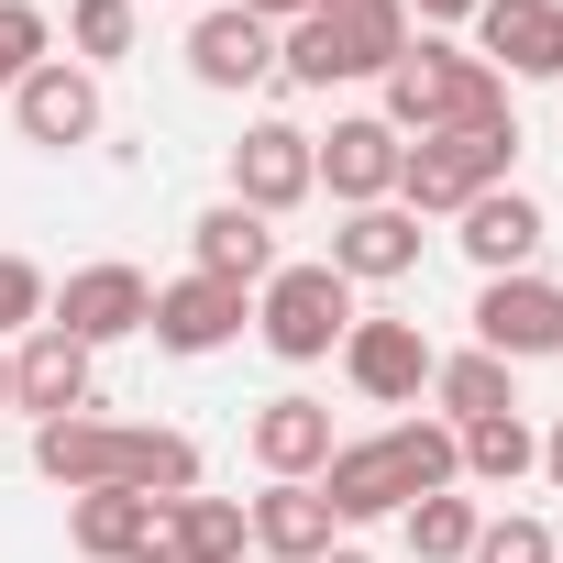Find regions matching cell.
Wrapping results in <instances>:
<instances>
[{"instance_id": "277c9868", "label": "cell", "mask_w": 563, "mask_h": 563, "mask_svg": "<svg viewBox=\"0 0 563 563\" xmlns=\"http://www.w3.org/2000/svg\"><path fill=\"white\" fill-rule=\"evenodd\" d=\"M409 56V0H321L276 34V78L288 89H343V78H387Z\"/></svg>"}, {"instance_id": "6da1fadb", "label": "cell", "mask_w": 563, "mask_h": 563, "mask_svg": "<svg viewBox=\"0 0 563 563\" xmlns=\"http://www.w3.org/2000/svg\"><path fill=\"white\" fill-rule=\"evenodd\" d=\"M34 464H45V486H67V497H100V486H122V497H199V442L188 431H144V420H45L34 431Z\"/></svg>"}, {"instance_id": "44dd1931", "label": "cell", "mask_w": 563, "mask_h": 563, "mask_svg": "<svg viewBox=\"0 0 563 563\" xmlns=\"http://www.w3.org/2000/svg\"><path fill=\"white\" fill-rule=\"evenodd\" d=\"M155 530H166V497H67V552L78 563H155Z\"/></svg>"}, {"instance_id": "cb8c5ba5", "label": "cell", "mask_w": 563, "mask_h": 563, "mask_svg": "<svg viewBox=\"0 0 563 563\" xmlns=\"http://www.w3.org/2000/svg\"><path fill=\"white\" fill-rule=\"evenodd\" d=\"M254 530H243V497H166V530H155V563H243Z\"/></svg>"}, {"instance_id": "d6a6232c", "label": "cell", "mask_w": 563, "mask_h": 563, "mask_svg": "<svg viewBox=\"0 0 563 563\" xmlns=\"http://www.w3.org/2000/svg\"><path fill=\"white\" fill-rule=\"evenodd\" d=\"M541 475H552V497H563V420L541 431Z\"/></svg>"}, {"instance_id": "4dcf8cb0", "label": "cell", "mask_w": 563, "mask_h": 563, "mask_svg": "<svg viewBox=\"0 0 563 563\" xmlns=\"http://www.w3.org/2000/svg\"><path fill=\"white\" fill-rule=\"evenodd\" d=\"M486 0H409V34H453V23H475Z\"/></svg>"}, {"instance_id": "5b68a950", "label": "cell", "mask_w": 563, "mask_h": 563, "mask_svg": "<svg viewBox=\"0 0 563 563\" xmlns=\"http://www.w3.org/2000/svg\"><path fill=\"white\" fill-rule=\"evenodd\" d=\"M254 332H265L276 365H332L343 332H354V288H343L332 265H276L265 288H254Z\"/></svg>"}, {"instance_id": "52a82bcc", "label": "cell", "mask_w": 563, "mask_h": 563, "mask_svg": "<svg viewBox=\"0 0 563 563\" xmlns=\"http://www.w3.org/2000/svg\"><path fill=\"white\" fill-rule=\"evenodd\" d=\"M45 321L67 332V343H133L144 321H155V276L144 265H122V254H100V265H67V288L45 299Z\"/></svg>"}, {"instance_id": "8992f818", "label": "cell", "mask_w": 563, "mask_h": 563, "mask_svg": "<svg viewBox=\"0 0 563 563\" xmlns=\"http://www.w3.org/2000/svg\"><path fill=\"white\" fill-rule=\"evenodd\" d=\"M508 166H519V133H420L409 166H398V210L453 221V210H475L486 188H508Z\"/></svg>"}, {"instance_id": "9a60e30c", "label": "cell", "mask_w": 563, "mask_h": 563, "mask_svg": "<svg viewBox=\"0 0 563 563\" xmlns=\"http://www.w3.org/2000/svg\"><path fill=\"white\" fill-rule=\"evenodd\" d=\"M188 78H199V89H221V100H243V89H265V78H276V34L243 12V0H210V12L188 23Z\"/></svg>"}, {"instance_id": "d590c367", "label": "cell", "mask_w": 563, "mask_h": 563, "mask_svg": "<svg viewBox=\"0 0 563 563\" xmlns=\"http://www.w3.org/2000/svg\"><path fill=\"white\" fill-rule=\"evenodd\" d=\"M243 563H265V552H243Z\"/></svg>"}, {"instance_id": "d4e9b609", "label": "cell", "mask_w": 563, "mask_h": 563, "mask_svg": "<svg viewBox=\"0 0 563 563\" xmlns=\"http://www.w3.org/2000/svg\"><path fill=\"white\" fill-rule=\"evenodd\" d=\"M453 475L464 486H519V475H541V431L508 409V420H475V431H453Z\"/></svg>"}, {"instance_id": "4316f807", "label": "cell", "mask_w": 563, "mask_h": 563, "mask_svg": "<svg viewBox=\"0 0 563 563\" xmlns=\"http://www.w3.org/2000/svg\"><path fill=\"white\" fill-rule=\"evenodd\" d=\"M133 34H144L133 0H67V45H78V67H89V78H100V67H122V56H133Z\"/></svg>"}, {"instance_id": "603a6c76", "label": "cell", "mask_w": 563, "mask_h": 563, "mask_svg": "<svg viewBox=\"0 0 563 563\" xmlns=\"http://www.w3.org/2000/svg\"><path fill=\"white\" fill-rule=\"evenodd\" d=\"M508 409H519V365H497V354H475V343L431 365V420H442V431H475V420H508Z\"/></svg>"}, {"instance_id": "7c38bea8", "label": "cell", "mask_w": 563, "mask_h": 563, "mask_svg": "<svg viewBox=\"0 0 563 563\" xmlns=\"http://www.w3.org/2000/svg\"><path fill=\"white\" fill-rule=\"evenodd\" d=\"M12 122H23L34 155H78V144H100V78H89L78 56H45V67L12 89Z\"/></svg>"}, {"instance_id": "ffe728a7", "label": "cell", "mask_w": 563, "mask_h": 563, "mask_svg": "<svg viewBox=\"0 0 563 563\" xmlns=\"http://www.w3.org/2000/svg\"><path fill=\"white\" fill-rule=\"evenodd\" d=\"M475 56L497 78H563V0H486L475 12Z\"/></svg>"}, {"instance_id": "2e32d148", "label": "cell", "mask_w": 563, "mask_h": 563, "mask_svg": "<svg viewBox=\"0 0 563 563\" xmlns=\"http://www.w3.org/2000/svg\"><path fill=\"white\" fill-rule=\"evenodd\" d=\"M243 453H254L265 486H321V464H332V409H321V398H265V409L243 420Z\"/></svg>"}, {"instance_id": "7a4b0ae2", "label": "cell", "mask_w": 563, "mask_h": 563, "mask_svg": "<svg viewBox=\"0 0 563 563\" xmlns=\"http://www.w3.org/2000/svg\"><path fill=\"white\" fill-rule=\"evenodd\" d=\"M387 89V122L420 144V133H519V111H508V78L475 56V45H453V34H409V56L376 78Z\"/></svg>"}, {"instance_id": "9c48e42d", "label": "cell", "mask_w": 563, "mask_h": 563, "mask_svg": "<svg viewBox=\"0 0 563 563\" xmlns=\"http://www.w3.org/2000/svg\"><path fill=\"white\" fill-rule=\"evenodd\" d=\"M310 166H321V188H332L343 210H376V199H398L409 133H398L387 111H343L332 133H310Z\"/></svg>"}, {"instance_id": "484cf974", "label": "cell", "mask_w": 563, "mask_h": 563, "mask_svg": "<svg viewBox=\"0 0 563 563\" xmlns=\"http://www.w3.org/2000/svg\"><path fill=\"white\" fill-rule=\"evenodd\" d=\"M398 519H409V552H420V563H464L475 530H486V508H475L464 486H442V497H420V508H398Z\"/></svg>"}, {"instance_id": "d6986e66", "label": "cell", "mask_w": 563, "mask_h": 563, "mask_svg": "<svg viewBox=\"0 0 563 563\" xmlns=\"http://www.w3.org/2000/svg\"><path fill=\"white\" fill-rule=\"evenodd\" d=\"M541 232H552V221H541V199H530L519 177H508V188H486L475 210H453V243H464V265H475V276H530Z\"/></svg>"}, {"instance_id": "f546056e", "label": "cell", "mask_w": 563, "mask_h": 563, "mask_svg": "<svg viewBox=\"0 0 563 563\" xmlns=\"http://www.w3.org/2000/svg\"><path fill=\"white\" fill-rule=\"evenodd\" d=\"M464 563H563V552H552V519H530V508H519V519H486Z\"/></svg>"}, {"instance_id": "e0dca14e", "label": "cell", "mask_w": 563, "mask_h": 563, "mask_svg": "<svg viewBox=\"0 0 563 563\" xmlns=\"http://www.w3.org/2000/svg\"><path fill=\"white\" fill-rule=\"evenodd\" d=\"M276 265H288V254H276V221H254L243 199H210V210L188 221V276H221V288L254 299Z\"/></svg>"}, {"instance_id": "3957f363", "label": "cell", "mask_w": 563, "mask_h": 563, "mask_svg": "<svg viewBox=\"0 0 563 563\" xmlns=\"http://www.w3.org/2000/svg\"><path fill=\"white\" fill-rule=\"evenodd\" d=\"M442 486H464L442 420H387V431H365V442H332V464H321L332 519H398V508H420V497H442Z\"/></svg>"}, {"instance_id": "8d00e7d4", "label": "cell", "mask_w": 563, "mask_h": 563, "mask_svg": "<svg viewBox=\"0 0 563 563\" xmlns=\"http://www.w3.org/2000/svg\"><path fill=\"white\" fill-rule=\"evenodd\" d=\"M199 12H210V0H199Z\"/></svg>"}, {"instance_id": "30bf717a", "label": "cell", "mask_w": 563, "mask_h": 563, "mask_svg": "<svg viewBox=\"0 0 563 563\" xmlns=\"http://www.w3.org/2000/svg\"><path fill=\"white\" fill-rule=\"evenodd\" d=\"M475 354L552 365L563 354V288H552V276H486V288H475Z\"/></svg>"}, {"instance_id": "1f68e13d", "label": "cell", "mask_w": 563, "mask_h": 563, "mask_svg": "<svg viewBox=\"0 0 563 563\" xmlns=\"http://www.w3.org/2000/svg\"><path fill=\"white\" fill-rule=\"evenodd\" d=\"M243 12H254V23H265V34H288V23H299V12H321V0H243Z\"/></svg>"}, {"instance_id": "ac0fdd59", "label": "cell", "mask_w": 563, "mask_h": 563, "mask_svg": "<svg viewBox=\"0 0 563 563\" xmlns=\"http://www.w3.org/2000/svg\"><path fill=\"white\" fill-rule=\"evenodd\" d=\"M321 265L343 276V288H398V276L420 265V210H398V199H376V210H343Z\"/></svg>"}, {"instance_id": "8fae6325", "label": "cell", "mask_w": 563, "mask_h": 563, "mask_svg": "<svg viewBox=\"0 0 563 563\" xmlns=\"http://www.w3.org/2000/svg\"><path fill=\"white\" fill-rule=\"evenodd\" d=\"M12 409H34V431H45V420H89V409H100V354L67 343L56 321L23 332V343H12Z\"/></svg>"}, {"instance_id": "83f0119b", "label": "cell", "mask_w": 563, "mask_h": 563, "mask_svg": "<svg viewBox=\"0 0 563 563\" xmlns=\"http://www.w3.org/2000/svg\"><path fill=\"white\" fill-rule=\"evenodd\" d=\"M45 45H56V23L34 12V0H0V100H12V89L45 67Z\"/></svg>"}, {"instance_id": "836d02e7", "label": "cell", "mask_w": 563, "mask_h": 563, "mask_svg": "<svg viewBox=\"0 0 563 563\" xmlns=\"http://www.w3.org/2000/svg\"><path fill=\"white\" fill-rule=\"evenodd\" d=\"M0 409H12V343H0Z\"/></svg>"}, {"instance_id": "7402d4cb", "label": "cell", "mask_w": 563, "mask_h": 563, "mask_svg": "<svg viewBox=\"0 0 563 563\" xmlns=\"http://www.w3.org/2000/svg\"><path fill=\"white\" fill-rule=\"evenodd\" d=\"M243 530H254L265 563H321V552L343 541V519H332L321 486H265V497H243Z\"/></svg>"}, {"instance_id": "5bb4252c", "label": "cell", "mask_w": 563, "mask_h": 563, "mask_svg": "<svg viewBox=\"0 0 563 563\" xmlns=\"http://www.w3.org/2000/svg\"><path fill=\"white\" fill-rule=\"evenodd\" d=\"M243 321H254V299L243 288H221V276H166V288H155V354H221V343H243Z\"/></svg>"}, {"instance_id": "ba28073f", "label": "cell", "mask_w": 563, "mask_h": 563, "mask_svg": "<svg viewBox=\"0 0 563 563\" xmlns=\"http://www.w3.org/2000/svg\"><path fill=\"white\" fill-rule=\"evenodd\" d=\"M332 365H343V387H354L365 409H420L442 354H431V332H420V321H365V310H354V332H343V354H332Z\"/></svg>"}, {"instance_id": "f1b7e54d", "label": "cell", "mask_w": 563, "mask_h": 563, "mask_svg": "<svg viewBox=\"0 0 563 563\" xmlns=\"http://www.w3.org/2000/svg\"><path fill=\"white\" fill-rule=\"evenodd\" d=\"M45 265L34 254H0V343H23V332H45Z\"/></svg>"}, {"instance_id": "4fadbf2b", "label": "cell", "mask_w": 563, "mask_h": 563, "mask_svg": "<svg viewBox=\"0 0 563 563\" xmlns=\"http://www.w3.org/2000/svg\"><path fill=\"white\" fill-rule=\"evenodd\" d=\"M310 188H321V166H310V133H299V122H243V144H232V199H243L254 221L299 210Z\"/></svg>"}, {"instance_id": "e575fe53", "label": "cell", "mask_w": 563, "mask_h": 563, "mask_svg": "<svg viewBox=\"0 0 563 563\" xmlns=\"http://www.w3.org/2000/svg\"><path fill=\"white\" fill-rule=\"evenodd\" d=\"M321 563H376V552H343V541H332V552H321Z\"/></svg>"}]
</instances>
